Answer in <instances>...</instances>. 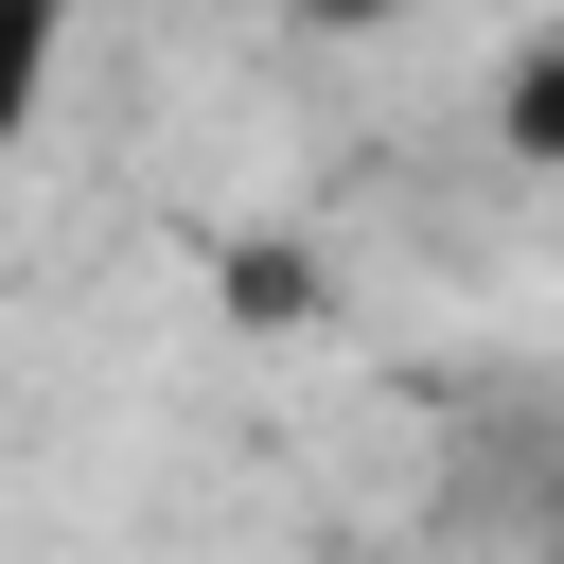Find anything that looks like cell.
I'll return each instance as SVG.
<instances>
[{
    "instance_id": "1",
    "label": "cell",
    "mask_w": 564,
    "mask_h": 564,
    "mask_svg": "<svg viewBox=\"0 0 564 564\" xmlns=\"http://www.w3.org/2000/svg\"><path fill=\"white\" fill-rule=\"evenodd\" d=\"M511 159H546V176H564V35L511 70Z\"/></svg>"
},
{
    "instance_id": "2",
    "label": "cell",
    "mask_w": 564,
    "mask_h": 564,
    "mask_svg": "<svg viewBox=\"0 0 564 564\" xmlns=\"http://www.w3.org/2000/svg\"><path fill=\"white\" fill-rule=\"evenodd\" d=\"M300 18H317V35H370V18H388V0H300Z\"/></svg>"
}]
</instances>
